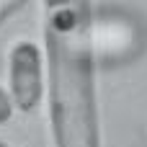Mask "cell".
Wrapping results in <instances>:
<instances>
[{
    "label": "cell",
    "instance_id": "obj_1",
    "mask_svg": "<svg viewBox=\"0 0 147 147\" xmlns=\"http://www.w3.org/2000/svg\"><path fill=\"white\" fill-rule=\"evenodd\" d=\"M41 57L52 147H103L90 0H41Z\"/></svg>",
    "mask_w": 147,
    "mask_h": 147
},
{
    "label": "cell",
    "instance_id": "obj_2",
    "mask_svg": "<svg viewBox=\"0 0 147 147\" xmlns=\"http://www.w3.org/2000/svg\"><path fill=\"white\" fill-rule=\"evenodd\" d=\"M5 93L10 98L13 111L31 114L47 96V78H44V57L41 47L31 39H18L8 49L5 62Z\"/></svg>",
    "mask_w": 147,
    "mask_h": 147
},
{
    "label": "cell",
    "instance_id": "obj_3",
    "mask_svg": "<svg viewBox=\"0 0 147 147\" xmlns=\"http://www.w3.org/2000/svg\"><path fill=\"white\" fill-rule=\"evenodd\" d=\"M26 3H28V0H0V28L10 21Z\"/></svg>",
    "mask_w": 147,
    "mask_h": 147
},
{
    "label": "cell",
    "instance_id": "obj_4",
    "mask_svg": "<svg viewBox=\"0 0 147 147\" xmlns=\"http://www.w3.org/2000/svg\"><path fill=\"white\" fill-rule=\"evenodd\" d=\"M10 119H13V106H10V98H8L5 88L0 85V127L8 124Z\"/></svg>",
    "mask_w": 147,
    "mask_h": 147
},
{
    "label": "cell",
    "instance_id": "obj_5",
    "mask_svg": "<svg viewBox=\"0 0 147 147\" xmlns=\"http://www.w3.org/2000/svg\"><path fill=\"white\" fill-rule=\"evenodd\" d=\"M0 147H13V145H10V142H5V140L0 137Z\"/></svg>",
    "mask_w": 147,
    "mask_h": 147
}]
</instances>
